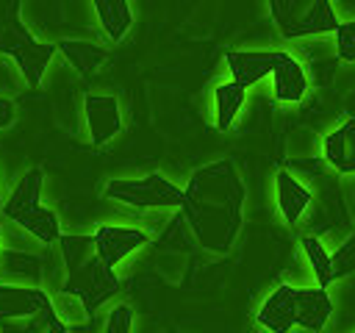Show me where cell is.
<instances>
[{"mask_svg": "<svg viewBox=\"0 0 355 333\" xmlns=\"http://www.w3.org/2000/svg\"><path fill=\"white\" fill-rule=\"evenodd\" d=\"M244 197V180L230 158L200 166L189 178L180 203V216L189 225L191 239L208 253H230L241 230Z\"/></svg>", "mask_w": 355, "mask_h": 333, "instance_id": "obj_1", "label": "cell"}, {"mask_svg": "<svg viewBox=\"0 0 355 333\" xmlns=\"http://www.w3.org/2000/svg\"><path fill=\"white\" fill-rule=\"evenodd\" d=\"M244 100H247V89L236 86L233 80L219 83V86L214 89V105H216V130H222V133H225V130H230V128H233V119H236V114L241 111Z\"/></svg>", "mask_w": 355, "mask_h": 333, "instance_id": "obj_16", "label": "cell"}, {"mask_svg": "<svg viewBox=\"0 0 355 333\" xmlns=\"http://www.w3.org/2000/svg\"><path fill=\"white\" fill-rule=\"evenodd\" d=\"M269 14L286 39L336 33L338 28L330 0H269Z\"/></svg>", "mask_w": 355, "mask_h": 333, "instance_id": "obj_7", "label": "cell"}, {"mask_svg": "<svg viewBox=\"0 0 355 333\" xmlns=\"http://www.w3.org/2000/svg\"><path fill=\"white\" fill-rule=\"evenodd\" d=\"M39 197H42V169L39 166H31L17 180V186L11 189L8 200L0 208H3V216L6 219H11L14 225H19L31 236H36L42 244H53L61 236L58 216L50 208H44Z\"/></svg>", "mask_w": 355, "mask_h": 333, "instance_id": "obj_6", "label": "cell"}, {"mask_svg": "<svg viewBox=\"0 0 355 333\" xmlns=\"http://www.w3.org/2000/svg\"><path fill=\"white\" fill-rule=\"evenodd\" d=\"M55 50L64 53V58L78 69V75L92 78L108 58L105 47L94 44V42H83V39H61L55 42Z\"/></svg>", "mask_w": 355, "mask_h": 333, "instance_id": "obj_14", "label": "cell"}, {"mask_svg": "<svg viewBox=\"0 0 355 333\" xmlns=\"http://www.w3.org/2000/svg\"><path fill=\"white\" fill-rule=\"evenodd\" d=\"M105 197L133 208H180L183 189L153 172L144 178H114L105 183Z\"/></svg>", "mask_w": 355, "mask_h": 333, "instance_id": "obj_8", "label": "cell"}, {"mask_svg": "<svg viewBox=\"0 0 355 333\" xmlns=\"http://www.w3.org/2000/svg\"><path fill=\"white\" fill-rule=\"evenodd\" d=\"M302 250H305V258L316 275V286L319 289H327L333 280H330V253L322 247V241L316 236H305L302 239Z\"/></svg>", "mask_w": 355, "mask_h": 333, "instance_id": "obj_19", "label": "cell"}, {"mask_svg": "<svg viewBox=\"0 0 355 333\" xmlns=\"http://www.w3.org/2000/svg\"><path fill=\"white\" fill-rule=\"evenodd\" d=\"M336 58L338 61H355V19L338 22L336 28Z\"/></svg>", "mask_w": 355, "mask_h": 333, "instance_id": "obj_21", "label": "cell"}, {"mask_svg": "<svg viewBox=\"0 0 355 333\" xmlns=\"http://www.w3.org/2000/svg\"><path fill=\"white\" fill-rule=\"evenodd\" d=\"M349 272H355V233L336 253H330V280L347 278Z\"/></svg>", "mask_w": 355, "mask_h": 333, "instance_id": "obj_20", "label": "cell"}, {"mask_svg": "<svg viewBox=\"0 0 355 333\" xmlns=\"http://www.w3.org/2000/svg\"><path fill=\"white\" fill-rule=\"evenodd\" d=\"M330 314H333V300L327 289L319 286L300 289L283 283L263 300V305L255 314V322L269 333H291V327H305L311 333H319L330 319Z\"/></svg>", "mask_w": 355, "mask_h": 333, "instance_id": "obj_3", "label": "cell"}, {"mask_svg": "<svg viewBox=\"0 0 355 333\" xmlns=\"http://www.w3.org/2000/svg\"><path fill=\"white\" fill-rule=\"evenodd\" d=\"M324 161L338 172H355V117L344 119L336 130H330L322 142Z\"/></svg>", "mask_w": 355, "mask_h": 333, "instance_id": "obj_12", "label": "cell"}, {"mask_svg": "<svg viewBox=\"0 0 355 333\" xmlns=\"http://www.w3.org/2000/svg\"><path fill=\"white\" fill-rule=\"evenodd\" d=\"M22 3L19 0H8L0 3V53L14 58V64L19 67L22 78L28 80V86H39L44 78V69L50 64V58L55 56V44L39 42L19 17Z\"/></svg>", "mask_w": 355, "mask_h": 333, "instance_id": "obj_5", "label": "cell"}, {"mask_svg": "<svg viewBox=\"0 0 355 333\" xmlns=\"http://www.w3.org/2000/svg\"><path fill=\"white\" fill-rule=\"evenodd\" d=\"M92 239H94V253H97V258L108 266V269H114L119 261H125L133 250H139V247H144L147 241H150V236L141 230V228H122V225H100L94 233H92Z\"/></svg>", "mask_w": 355, "mask_h": 333, "instance_id": "obj_10", "label": "cell"}, {"mask_svg": "<svg viewBox=\"0 0 355 333\" xmlns=\"http://www.w3.org/2000/svg\"><path fill=\"white\" fill-rule=\"evenodd\" d=\"M58 247L67 266V280L61 286V294L80 300L86 322H94L97 308L119 291V278L97 258L92 233H61Z\"/></svg>", "mask_w": 355, "mask_h": 333, "instance_id": "obj_2", "label": "cell"}, {"mask_svg": "<svg viewBox=\"0 0 355 333\" xmlns=\"http://www.w3.org/2000/svg\"><path fill=\"white\" fill-rule=\"evenodd\" d=\"M130 325H133V311L128 305H116L108 314L103 333H130Z\"/></svg>", "mask_w": 355, "mask_h": 333, "instance_id": "obj_22", "label": "cell"}, {"mask_svg": "<svg viewBox=\"0 0 355 333\" xmlns=\"http://www.w3.org/2000/svg\"><path fill=\"white\" fill-rule=\"evenodd\" d=\"M275 189H277V208L286 219V225H297L300 216L305 214V208L311 205V191L288 172V169H277L275 175Z\"/></svg>", "mask_w": 355, "mask_h": 333, "instance_id": "obj_13", "label": "cell"}, {"mask_svg": "<svg viewBox=\"0 0 355 333\" xmlns=\"http://www.w3.org/2000/svg\"><path fill=\"white\" fill-rule=\"evenodd\" d=\"M0 205H3V197H0Z\"/></svg>", "mask_w": 355, "mask_h": 333, "instance_id": "obj_24", "label": "cell"}, {"mask_svg": "<svg viewBox=\"0 0 355 333\" xmlns=\"http://www.w3.org/2000/svg\"><path fill=\"white\" fill-rule=\"evenodd\" d=\"M11 122H14V103L6 100V97H0V130L8 128Z\"/></svg>", "mask_w": 355, "mask_h": 333, "instance_id": "obj_23", "label": "cell"}, {"mask_svg": "<svg viewBox=\"0 0 355 333\" xmlns=\"http://www.w3.org/2000/svg\"><path fill=\"white\" fill-rule=\"evenodd\" d=\"M0 283H11L17 278L22 280H39L42 278V261L36 255H28V253H0Z\"/></svg>", "mask_w": 355, "mask_h": 333, "instance_id": "obj_17", "label": "cell"}, {"mask_svg": "<svg viewBox=\"0 0 355 333\" xmlns=\"http://www.w3.org/2000/svg\"><path fill=\"white\" fill-rule=\"evenodd\" d=\"M47 308H53V300L39 286L0 283V330L8 325H17L22 319H31Z\"/></svg>", "mask_w": 355, "mask_h": 333, "instance_id": "obj_9", "label": "cell"}, {"mask_svg": "<svg viewBox=\"0 0 355 333\" xmlns=\"http://www.w3.org/2000/svg\"><path fill=\"white\" fill-rule=\"evenodd\" d=\"M92 8L111 42H119L133 25V11L128 0H94Z\"/></svg>", "mask_w": 355, "mask_h": 333, "instance_id": "obj_15", "label": "cell"}, {"mask_svg": "<svg viewBox=\"0 0 355 333\" xmlns=\"http://www.w3.org/2000/svg\"><path fill=\"white\" fill-rule=\"evenodd\" d=\"M83 114H86V125H89V136L94 147H103L108 139H114L122 130L119 103L111 94H86Z\"/></svg>", "mask_w": 355, "mask_h": 333, "instance_id": "obj_11", "label": "cell"}, {"mask_svg": "<svg viewBox=\"0 0 355 333\" xmlns=\"http://www.w3.org/2000/svg\"><path fill=\"white\" fill-rule=\"evenodd\" d=\"M3 333H69V327L61 322V316L55 314V308H47L31 319H22L17 325L3 327Z\"/></svg>", "mask_w": 355, "mask_h": 333, "instance_id": "obj_18", "label": "cell"}, {"mask_svg": "<svg viewBox=\"0 0 355 333\" xmlns=\"http://www.w3.org/2000/svg\"><path fill=\"white\" fill-rule=\"evenodd\" d=\"M225 61H227L233 83L241 89H250L261 78L272 75L275 100H280V103H297V100H302V94L308 89L305 69L300 67V61L291 53H283V50H230L225 56Z\"/></svg>", "mask_w": 355, "mask_h": 333, "instance_id": "obj_4", "label": "cell"}]
</instances>
